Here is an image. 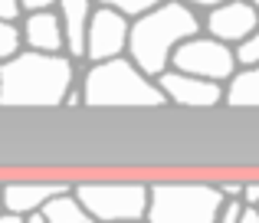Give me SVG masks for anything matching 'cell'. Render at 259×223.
<instances>
[{
    "label": "cell",
    "instance_id": "obj_5",
    "mask_svg": "<svg viewBox=\"0 0 259 223\" xmlns=\"http://www.w3.org/2000/svg\"><path fill=\"white\" fill-rule=\"evenodd\" d=\"M76 197L85 204L95 223L148 220L151 184L145 181H79Z\"/></svg>",
    "mask_w": 259,
    "mask_h": 223
},
{
    "label": "cell",
    "instance_id": "obj_1",
    "mask_svg": "<svg viewBox=\"0 0 259 223\" xmlns=\"http://www.w3.org/2000/svg\"><path fill=\"white\" fill-rule=\"evenodd\" d=\"M79 59L69 53L23 50L0 69V102L4 109H56L76 85Z\"/></svg>",
    "mask_w": 259,
    "mask_h": 223
},
{
    "label": "cell",
    "instance_id": "obj_13",
    "mask_svg": "<svg viewBox=\"0 0 259 223\" xmlns=\"http://www.w3.org/2000/svg\"><path fill=\"white\" fill-rule=\"evenodd\" d=\"M227 105H233V109H259V66L240 69L227 82Z\"/></svg>",
    "mask_w": 259,
    "mask_h": 223
},
{
    "label": "cell",
    "instance_id": "obj_27",
    "mask_svg": "<svg viewBox=\"0 0 259 223\" xmlns=\"http://www.w3.org/2000/svg\"><path fill=\"white\" fill-rule=\"evenodd\" d=\"M26 223H50V220H46L43 210H36V213H30V217H26Z\"/></svg>",
    "mask_w": 259,
    "mask_h": 223
},
{
    "label": "cell",
    "instance_id": "obj_3",
    "mask_svg": "<svg viewBox=\"0 0 259 223\" xmlns=\"http://www.w3.org/2000/svg\"><path fill=\"white\" fill-rule=\"evenodd\" d=\"M89 109H158L167 102L158 79H151L132 56L89 63L82 72Z\"/></svg>",
    "mask_w": 259,
    "mask_h": 223
},
{
    "label": "cell",
    "instance_id": "obj_14",
    "mask_svg": "<svg viewBox=\"0 0 259 223\" xmlns=\"http://www.w3.org/2000/svg\"><path fill=\"white\" fill-rule=\"evenodd\" d=\"M43 213H46L50 223H95V217L85 210V204L76 197V191L53 197L50 204L43 207Z\"/></svg>",
    "mask_w": 259,
    "mask_h": 223
},
{
    "label": "cell",
    "instance_id": "obj_23",
    "mask_svg": "<svg viewBox=\"0 0 259 223\" xmlns=\"http://www.w3.org/2000/svg\"><path fill=\"white\" fill-rule=\"evenodd\" d=\"M243 184L246 181H220V191H223V197H243Z\"/></svg>",
    "mask_w": 259,
    "mask_h": 223
},
{
    "label": "cell",
    "instance_id": "obj_15",
    "mask_svg": "<svg viewBox=\"0 0 259 223\" xmlns=\"http://www.w3.org/2000/svg\"><path fill=\"white\" fill-rule=\"evenodd\" d=\"M26 50V36H23V23H7L0 20V59L10 63Z\"/></svg>",
    "mask_w": 259,
    "mask_h": 223
},
{
    "label": "cell",
    "instance_id": "obj_29",
    "mask_svg": "<svg viewBox=\"0 0 259 223\" xmlns=\"http://www.w3.org/2000/svg\"><path fill=\"white\" fill-rule=\"evenodd\" d=\"M253 7H256V10H259V0H253Z\"/></svg>",
    "mask_w": 259,
    "mask_h": 223
},
{
    "label": "cell",
    "instance_id": "obj_7",
    "mask_svg": "<svg viewBox=\"0 0 259 223\" xmlns=\"http://www.w3.org/2000/svg\"><path fill=\"white\" fill-rule=\"evenodd\" d=\"M128 39H132V17H125L121 10H112V7H95L85 43V63L128 56Z\"/></svg>",
    "mask_w": 259,
    "mask_h": 223
},
{
    "label": "cell",
    "instance_id": "obj_25",
    "mask_svg": "<svg viewBox=\"0 0 259 223\" xmlns=\"http://www.w3.org/2000/svg\"><path fill=\"white\" fill-rule=\"evenodd\" d=\"M243 223H259V207H246V213H243Z\"/></svg>",
    "mask_w": 259,
    "mask_h": 223
},
{
    "label": "cell",
    "instance_id": "obj_26",
    "mask_svg": "<svg viewBox=\"0 0 259 223\" xmlns=\"http://www.w3.org/2000/svg\"><path fill=\"white\" fill-rule=\"evenodd\" d=\"M0 223H26V217H20V213H10V210H7L4 217H0Z\"/></svg>",
    "mask_w": 259,
    "mask_h": 223
},
{
    "label": "cell",
    "instance_id": "obj_6",
    "mask_svg": "<svg viewBox=\"0 0 259 223\" xmlns=\"http://www.w3.org/2000/svg\"><path fill=\"white\" fill-rule=\"evenodd\" d=\"M171 69H181V72H190V76L227 85L240 72V63H236V50L230 43H220L210 33H200V36L177 46Z\"/></svg>",
    "mask_w": 259,
    "mask_h": 223
},
{
    "label": "cell",
    "instance_id": "obj_8",
    "mask_svg": "<svg viewBox=\"0 0 259 223\" xmlns=\"http://www.w3.org/2000/svg\"><path fill=\"white\" fill-rule=\"evenodd\" d=\"M256 30H259V10L253 7V0H227V4L207 10V17H203V33L230 46L243 43Z\"/></svg>",
    "mask_w": 259,
    "mask_h": 223
},
{
    "label": "cell",
    "instance_id": "obj_11",
    "mask_svg": "<svg viewBox=\"0 0 259 223\" xmlns=\"http://www.w3.org/2000/svg\"><path fill=\"white\" fill-rule=\"evenodd\" d=\"M23 36L26 50L36 53H66V30L59 10H39L23 17Z\"/></svg>",
    "mask_w": 259,
    "mask_h": 223
},
{
    "label": "cell",
    "instance_id": "obj_2",
    "mask_svg": "<svg viewBox=\"0 0 259 223\" xmlns=\"http://www.w3.org/2000/svg\"><path fill=\"white\" fill-rule=\"evenodd\" d=\"M203 20L194 7L184 0H167V4L148 10L145 17L132 20V39H128V56L141 66L151 79L164 76L174 63V53L181 43L200 36Z\"/></svg>",
    "mask_w": 259,
    "mask_h": 223
},
{
    "label": "cell",
    "instance_id": "obj_21",
    "mask_svg": "<svg viewBox=\"0 0 259 223\" xmlns=\"http://www.w3.org/2000/svg\"><path fill=\"white\" fill-rule=\"evenodd\" d=\"M59 0H23V10L26 13H39V10H56Z\"/></svg>",
    "mask_w": 259,
    "mask_h": 223
},
{
    "label": "cell",
    "instance_id": "obj_17",
    "mask_svg": "<svg viewBox=\"0 0 259 223\" xmlns=\"http://www.w3.org/2000/svg\"><path fill=\"white\" fill-rule=\"evenodd\" d=\"M233 50H236L240 69H253V66H259V30L253 33V36H246L243 43H236Z\"/></svg>",
    "mask_w": 259,
    "mask_h": 223
},
{
    "label": "cell",
    "instance_id": "obj_28",
    "mask_svg": "<svg viewBox=\"0 0 259 223\" xmlns=\"http://www.w3.org/2000/svg\"><path fill=\"white\" fill-rule=\"evenodd\" d=\"M125 223H148V220H125Z\"/></svg>",
    "mask_w": 259,
    "mask_h": 223
},
{
    "label": "cell",
    "instance_id": "obj_18",
    "mask_svg": "<svg viewBox=\"0 0 259 223\" xmlns=\"http://www.w3.org/2000/svg\"><path fill=\"white\" fill-rule=\"evenodd\" d=\"M243 213H246L243 197H227L223 207H220V220H217V223H243Z\"/></svg>",
    "mask_w": 259,
    "mask_h": 223
},
{
    "label": "cell",
    "instance_id": "obj_9",
    "mask_svg": "<svg viewBox=\"0 0 259 223\" xmlns=\"http://www.w3.org/2000/svg\"><path fill=\"white\" fill-rule=\"evenodd\" d=\"M158 85L164 89L167 102L184 105V109H213V105L227 102V85L190 76L181 69H167L164 76H158Z\"/></svg>",
    "mask_w": 259,
    "mask_h": 223
},
{
    "label": "cell",
    "instance_id": "obj_24",
    "mask_svg": "<svg viewBox=\"0 0 259 223\" xmlns=\"http://www.w3.org/2000/svg\"><path fill=\"white\" fill-rule=\"evenodd\" d=\"M187 7H194V10H213V7L227 4V0H184Z\"/></svg>",
    "mask_w": 259,
    "mask_h": 223
},
{
    "label": "cell",
    "instance_id": "obj_19",
    "mask_svg": "<svg viewBox=\"0 0 259 223\" xmlns=\"http://www.w3.org/2000/svg\"><path fill=\"white\" fill-rule=\"evenodd\" d=\"M26 10H23V0H0V20L7 23H23Z\"/></svg>",
    "mask_w": 259,
    "mask_h": 223
},
{
    "label": "cell",
    "instance_id": "obj_10",
    "mask_svg": "<svg viewBox=\"0 0 259 223\" xmlns=\"http://www.w3.org/2000/svg\"><path fill=\"white\" fill-rule=\"evenodd\" d=\"M76 191V184H63V181H10L4 187V207L10 213L30 217V213L43 210L53 197Z\"/></svg>",
    "mask_w": 259,
    "mask_h": 223
},
{
    "label": "cell",
    "instance_id": "obj_12",
    "mask_svg": "<svg viewBox=\"0 0 259 223\" xmlns=\"http://www.w3.org/2000/svg\"><path fill=\"white\" fill-rule=\"evenodd\" d=\"M95 0H59V17L66 30V53L72 59H85V43H89V26L95 17Z\"/></svg>",
    "mask_w": 259,
    "mask_h": 223
},
{
    "label": "cell",
    "instance_id": "obj_16",
    "mask_svg": "<svg viewBox=\"0 0 259 223\" xmlns=\"http://www.w3.org/2000/svg\"><path fill=\"white\" fill-rule=\"evenodd\" d=\"M99 7H112V10H121L125 17H145L148 10H154V7L167 4V0H95Z\"/></svg>",
    "mask_w": 259,
    "mask_h": 223
},
{
    "label": "cell",
    "instance_id": "obj_4",
    "mask_svg": "<svg viewBox=\"0 0 259 223\" xmlns=\"http://www.w3.org/2000/svg\"><path fill=\"white\" fill-rule=\"evenodd\" d=\"M223 200L210 181H154L148 223H217Z\"/></svg>",
    "mask_w": 259,
    "mask_h": 223
},
{
    "label": "cell",
    "instance_id": "obj_20",
    "mask_svg": "<svg viewBox=\"0 0 259 223\" xmlns=\"http://www.w3.org/2000/svg\"><path fill=\"white\" fill-rule=\"evenodd\" d=\"M243 204L259 207V181H246V184H243Z\"/></svg>",
    "mask_w": 259,
    "mask_h": 223
},
{
    "label": "cell",
    "instance_id": "obj_22",
    "mask_svg": "<svg viewBox=\"0 0 259 223\" xmlns=\"http://www.w3.org/2000/svg\"><path fill=\"white\" fill-rule=\"evenodd\" d=\"M79 105H85V92H82V82H76L69 89V96H66V109H79Z\"/></svg>",
    "mask_w": 259,
    "mask_h": 223
}]
</instances>
